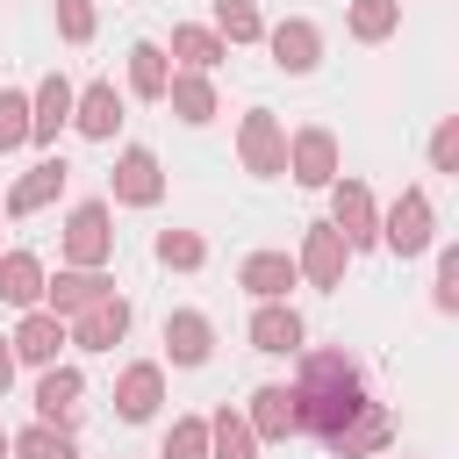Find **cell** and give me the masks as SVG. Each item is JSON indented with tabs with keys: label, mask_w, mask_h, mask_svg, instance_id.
I'll return each mask as SVG.
<instances>
[{
	"label": "cell",
	"mask_w": 459,
	"mask_h": 459,
	"mask_svg": "<svg viewBox=\"0 0 459 459\" xmlns=\"http://www.w3.org/2000/svg\"><path fill=\"white\" fill-rule=\"evenodd\" d=\"M287 172H294L301 186H330V179H337V136H330V129H301V136L287 143Z\"/></svg>",
	"instance_id": "obj_8"
},
{
	"label": "cell",
	"mask_w": 459,
	"mask_h": 459,
	"mask_svg": "<svg viewBox=\"0 0 459 459\" xmlns=\"http://www.w3.org/2000/svg\"><path fill=\"white\" fill-rule=\"evenodd\" d=\"M330 230L344 237V251H366V244L380 237V208H373V194H366L359 179H344V186L330 194Z\"/></svg>",
	"instance_id": "obj_4"
},
{
	"label": "cell",
	"mask_w": 459,
	"mask_h": 459,
	"mask_svg": "<svg viewBox=\"0 0 459 459\" xmlns=\"http://www.w3.org/2000/svg\"><path fill=\"white\" fill-rule=\"evenodd\" d=\"M244 423H251V437H294V430H301V402H294V387H258Z\"/></svg>",
	"instance_id": "obj_15"
},
{
	"label": "cell",
	"mask_w": 459,
	"mask_h": 459,
	"mask_svg": "<svg viewBox=\"0 0 459 459\" xmlns=\"http://www.w3.org/2000/svg\"><path fill=\"white\" fill-rule=\"evenodd\" d=\"M215 36H230V43H258L265 22H258L251 0H215Z\"/></svg>",
	"instance_id": "obj_28"
},
{
	"label": "cell",
	"mask_w": 459,
	"mask_h": 459,
	"mask_svg": "<svg viewBox=\"0 0 459 459\" xmlns=\"http://www.w3.org/2000/svg\"><path fill=\"white\" fill-rule=\"evenodd\" d=\"M65 158H43V165H29L22 179H14V194H7V215H36V208H50L57 194H65Z\"/></svg>",
	"instance_id": "obj_13"
},
{
	"label": "cell",
	"mask_w": 459,
	"mask_h": 459,
	"mask_svg": "<svg viewBox=\"0 0 459 459\" xmlns=\"http://www.w3.org/2000/svg\"><path fill=\"white\" fill-rule=\"evenodd\" d=\"M344 258H351V251H344V237H337L330 222H316V230H308V244H301V265H294V273H308L316 287H337V280H344Z\"/></svg>",
	"instance_id": "obj_17"
},
{
	"label": "cell",
	"mask_w": 459,
	"mask_h": 459,
	"mask_svg": "<svg viewBox=\"0 0 459 459\" xmlns=\"http://www.w3.org/2000/svg\"><path fill=\"white\" fill-rule=\"evenodd\" d=\"M430 165H437V172H459V122H452V115H445L437 136H430Z\"/></svg>",
	"instance_id": "obj_35"
},
{
	"label": "cell",
	"mask_w": 459,
	"mask_h": 459,
	"mask_svg": "<svg viewBox=\"0 0 459 459\" xmlns=\"http://www.w3.org/2000/svg\"><path fill=\"white\" fill-rule=\"evenodd\" d=\"M165 194V179H158V158L143 151V143H129L122 151V165H115V201H129V208H151Z\"/></svg>",
	"instance_id": "obj_12"
},
{
	"label": "cell",
	"mask_w": 459,
	"mask_h": 459,
	"mask_svg": "<svg viewBox=\"0 0 459 459\" xmlns=\"http://www.w3.org/2000/svg\"><path fill=\"white\" fill-rule=\"evenodd\" d=\"M165 79H172L165 50H158V43H136V50H129V86H136L143 100H165Z\"/></svg>",
	"instance_id": "obj_27"
},
{
	"label": "cell",
	"mask_w": 459,
	"mask_h": 459,
	"mask_svg": "<svg viewBox=\"0 0 459 459\" xmlns=\"http://www.w3.org/2000/svg\"><path fill=\"white\" fill-rule=\"evenodd\" d=\"M0 459H14V452H7V437H0Z\"/></svg>",
	"instance_id": "obj_38"
},
{
	"label": "cell",
	"mask_w": 459,
	"mask_h": 459,
	"mask_svg": "<svg viewBox=\"0 0 459 459\" xmlns=\"http://www.w3.org/2000/svg\"><path fill=\"white\" fill-rule=\"evenodd\" d=\"M380 244L394 251V258H416V251H430V194L423 186H409L387 215H380Z\"/></svg>",
	"instance_id": "obj_3"
},
{
	"label": "cell",
	"mask_w": 459,
	"mask_h": 459,
	"mask_svg": "<svg viewBox=\"0 0 459 459\" xmlns=\"http://www.w3.org/2000/svg\"><path fill=\"white\" fill-rule=\"evenodd\" d=\"M14 459H72V430L65 423H29L22 437H7Z\"/></svg>",
	"instance_id": "obj_26"
},
{
	"label": "cell",
	"mask_w": 459,
	"mask_h": 459,
	"mask_svg": "<svg viewBox=\"0 0 459 459\" xmlns=\"http://www.w3.org/2000/svg\"><path fill=\"white\" fill-rule=\"evenodd\" d=\"M165 351H172V366H208V351H215L208 316L201 308H172L165 316Z\"/></svg>",
	"instance_id": "obj_11"
},
{
	"label": "cell",
	"mask_w": 459,
	"mask_h": 459,
	"mask_svg": "<svg viewBox=\"0 0 459 459\" xmlns=\"http://www.w3.org/2000/svg\"><path fill=\"white\" fill-rule=\"evenodd\" d=\"M394 22H402V0H351V36L380 43V36H394Z\"/></svg>",
	"instance_id": "obj_29"
},
{
	"label": "cell",
	"mask_w": 459,
	"mask_h": 459,
	"mask_svg": "<svg viewBox=\"0 0 459 459\" xmlns=\"http://www.w3.org/2000/svg\"><path fill=\"white\" fill-rule=\"evenodd\" d=\"M72 100H79V93H72V79H65V72H50V79L36 86V100H29V136H36V143H57V129L72 122Z\"/></svg>",
	"instance_id": "obj_9"
},
{
	"label": "cell",
	"mask_w": 459,
	"mask_h": 459,
	"mask_svg": "<svg viewBox=\"0 0 459 459\" xmlns=\"http://www.w3.org/2000/svg\"><path fill=\"white\" fill-rule=\"evenodd\" d=\"M100 294H115V287H108V273H86V265H65L57 280H43L50 316H79V308H93Z\"/></svg>",
	"instance_id": "obj_10"
},
{
	"label": "cell",
	"mask_w": 459,
	"mask_h": 459,
	"mask_svg": "<svg viewBox=\"0 0 459 459\" xmlns=\"http://www.w3.org/2000/svg\"><path fill=\"white\" fill-rule=\"evenodd\" d=\"M165 459H208V423L201 416H179L165 430Z\"/></svg>",
	"instance_id": "obj_32"
},
{
	"label": "cell",
	"mask_w": 459,
	"mask_h": 459,
	"mask_svg": "<svg viewBox=\"0 0 459 459\" xmlns=\"http://www.w3.org/2000/svg\"><path fill=\"white\" fill-rule=\"evenodd\" d=\"M208 258V244L194 237V230H158V265H179V273H194Z\"/></svg>",
	"instance_id": "obj_31"
},
{
	"label": "cell",
	"mask_w": 459,
	"mask_h": 459,
	"mask_svg": "<svg viewBox=\"0 0 459 459\" xmlns=\"http://www.w3.org/2000/svg\"><path fill=\"white\" fill-rule=\"evenodd\" d=\"M14 143H29V100L14 86H0V151H14Z\"/></svg>",
	"instance_id": "obj_33"
},
{
	"label": "cell",
	"mask_w": 459,
	"mask_h": 459,
	"mask_svg": "<svg viewBox=\"0 0 459 459\" xmlns=\"http://www.w3.org/2000/svg\"><path fill=\"white\" fill-rule=\"evenodd\" d=\"M65 258H72V265H86V273H100V265L115 258L108 201H79V208H72V222H65Z\"/></svg>",
	"instance_id": "obj_2"
},
{
	"label": "cell",
	"mask_w": 459,
	"mask_h": 459,
	"mask_svg": "<svg viewBox=\"0 0 459 459\" xmlns=\"http://www.w3.org/2000/svg\"><path fill=\"white\" fill-rule=\"evenodd\" d=\"M437 308H459V251H437Z\"/></svg>",
	"instance_id": "obj_36"
},
{
	"label": "cell",
	"mask_w": 459,
	"mask_h": 459,
	"mask_svg": "<svg viewBox=\"0 0 459 459\" xmlns=\"http://www.w3.org/2000/svg\"><path fill=\"white\" fill-rule=\"evenodd\" d=\"M380 445H387V409H380V402H366V409L330 437V452H337V459H359V452H380Z\"/></svg>",
	"instance_id": "obj_22"
},
{
	"label": "cell",
	"mask_w": 459,
	"mask_h": 459,
	"mask_svg": "<svg viewBox=\"0 0 459 459\" xmlns=\"http://www.w3.org/2000/svg\"><path fill=\"white\" fill-rule=\"evenodd\" d=\"M7 380H14V351H7V337H0V394H7Z\"/></svg>",
	"instance_id": "obj_37"
},
{
	"label": "cell",
	"mask_w": 459,
	"mask_h": 459,
	"mask_svg": "<svg viewBox=\"0 0 459 459\" xmlns=\"http://www.w3.org/2000/svg\"><path fill=\"white\" fill-rule=\"evenodd\" d=\"M57 29H65V43H86L93 36V0H57Z\"/></svg>",
	"instance_id": "obj_34"
},
{
	"label": "cell",
	"mask_w": 459,
	"mask_h": 459,
	"mask_svg": "<svg viewBox=\"0 0 459 459\" xmlns=\"http://www.w3.org/2000/svg\"><path fill=\"white\" fill-rule=\"evenodd\" d=\"M208 452H215V459H251L258 437H251V423H244L237 409H215V416H208Z\"/></svg>",
	"instance_id": "obj_25"
},
{
	"label": "cell",
	"mask_w": 459,
	"mask_h": 459,
	"mask_svg": "<svg viewBox=\"0 0 459 459\" xmlns=\"http://www.w3.org/2000/svg\"><path fill=\"white\" fill-rule=\"evenodd\" d=\"M165 100H172L179 122H208V115H215V86H208L201 72H172V79H165Z\"/></svg>",
	"instance_id": "obj_24"
},
{
	"label": "cell",
	"mask_w": 459,
	"mask_h": 459,
	"mask_svg": "<svg viewBox=\"0 0 459 459\" xmlns=\"http://www.w3.org/2000/svg\"><path fill=\"white\" fill-rule=\"evenodd\" d=\"M79 394H86L79 366H43V380H36V416H43V423H72Z\"/></svg>",
	"instance_id": "obj_18"
},
{
	"label": "cell",
	"mask_w": 459,
	"mask_h": 459,
	"mask_svg": "<svg viewBox=\"0 0 459 459\" xmlns=\"http://www.w3.org/2000/svg\"><path fill=\"white\" fill-rule=\"evenodd\" d=\"M158 402H165V373H158V366H129V373L115 380V409H122V423H151Z\"/></svg>",
	"instance_id": "obj_14"
},
{
	"label": "cell",
	"mask_w": 459,
	"mask_h": 459,
	"mask_svg": "<svg viewBox=\"0 0 459 459\" xmlns=\"http://www.w3.org/2000/svg\"><path fill=\"white\" fill-rule=\"evenodd\" d=\"M0 301H14V308L43 301V265L29 251H0Z\"/></svg>",
	"instance_id": "obj_23"
},
{
	"label": "cell",
	"mask_w": 459,
	"mask_h": 459,
	"mask_svg": "<svg viewBox=\"0 0 459 459\" xmlns=\"http://www.w3.org/2000/svg\"><path fill=\"white\" fill-rule=\"evenodd\" d=\"M172 57H186V72H208L222 57V36L215 29H172Z\"/></svg>",
	"instance_id": "obj_30"
},
{
	"label": "cell",
	"mask_w": 459,
	"mask_h": 459,
	"mask_svg": "<svg viewBox=\"0 0 459 459\" xmlns=\"http://www.w3.org/2000/svg\"><path fill=\"white\" fill-rule=\"evenodd\" d=\"M237 143H244V165H251L258 179H280V172H287V136H280V122H273L265 108L244 115V136H237Z\"/></svg>",
	"instance_id": "obj_6"
},
{
	"label": "cell",
	"mask_w": 459,
	"mask_h": 459,
	"mask_svg": "<svg viewBox=\"0 0 459 459\" xmlns=\"http://www.w3.org/2000/svg\"><path fill=\"white\" fill-rule=\"evenodd\" d=\"M294 402H301V430H316L323 445L366 409V380L344 351H301V380H294Z\"/></svg>",
	"instance_id": "obj_1"
},
{
	"label": "cell",
	"mask_w": 459,
	"mask_h": 459,
	"mask_svg": "<svg viewBox=\"0 0 459 459\" xmlns=\"http://www.w3.org/2000/svg\"><path fill=\"white\" fill-rule=\"evenodd\" d=\"M65 337H72L79 351H115V344L129 337V301H122V294H100L93 308H79V323H72Z\"/></svg>",
	"instance_id": "obj_5"
},
{
	"label": "cell",
	"mask_w": 459,
	"mask_h": 459,
	"mask_svg": "<svg viewBox=\"0 0 459 459\" xmlns=\"http://www.w3.org/2000/svg\"><path fill=\"white\" fill-rule=\"evenodd\" d=\"M57 344H72V337H65V316H50V308H29L7 337V351L29 359V366H57Z\"/></svg>",
	"instance_id": "obj_7"
},
{
	"label": "cell",
	"mask_w": 459,
	"mask_h": 459,
	"mask_svg": "<svg viewBox=\"0 0 459 459\" xmlns=\"http://www.w3.org/2000/svg\"><path fill=\"white\" fill-rule=\"evenodd\" d=\"M251 344H258V351H301V316H294L287 301H258Z\"/></svg>",
	"instance_id": "obj_21"
},
{
	"label": "cell",
	"mask_w": 459,
	"mask_h": 459,
	"mask_svg": "<svg viewBox=\"0 0 459 459\" xmlns=\"http://www.w3.org/2000/svg\"><path fill=\"white\" fill-rule=\"evenodd\" d=\"M237 287H251L258 301H280V294L294 287V258H287V251H251V258L237 265Z\"/></svg>",
	"instance_id": "obj_19"
},
{
	"label": "cell",
	"mask_w": 459,
	"mask_h": 459,
	"mask_svg": "<svg viewBox=\"0 0 459 459\" xmlns=\"http://www.w3.org/2000/svg\"><path fill=\"white\" fill-rule=\"evenodd\" d=\"M72 122H79V136H115V122H122V93H115L108 79H93V86L72 100Z\"/></svg>",
	"instance_id": "obj_20"
},
{
	"label": "cell",
	"mask_w": 459,
	"mask_h": 459,
	"mask_svg": "<svg viewBox=\"0 0 459 459\" xmlns=\"http://www.w3.org/2000/svg\"><path fill=\"white\" fill-rule=\"evenodd\" d=\"M265 43H273V65H280V72H316V57H323L316 22H301V14H294V22H280Z\"/></svg>",
	"instance_id": "obj_16"
}]
</instances>
